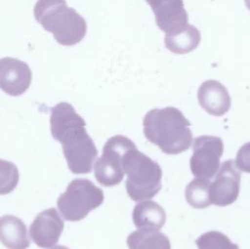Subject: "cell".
<instances>
[{"mask_svg":"<svg viewBox=\"0 0 250 249\" xmlns=\"http://www.w3.org/2000/svg\"><path fill=\"white\" fill-rule=\"evenodd\" d=\"M34 17L63 46L79 43L87 32L86 21L73 8L67 7L65 0H38Z\"/></svg>","mask_w":250,"mask_h":249,"instance_id":"cell-3","label":"cell"},{"mask_svg":"<svg viewBox=\"0 0 250 249\" xmlns=\"http://www.w3.org/2000/svg\"><path fill=\"white\" fill-rule=\"evenodd\" d=\"M152 9L157 26L165 33L188 23L183 0H146Z\"/></svg>","mask_w":250,"mask_h":249,"instance_id":"cell-11","label":"cell"},{"mask_svg":"<svg viewBox=\"0 0 250 249\" xmlns=\"http://www.w3.org/2000/svg\"><path fill=\"white\" fill-rule=\"evenodd\" d=\"M193 153L189 159L191 173L195 177L210 179L220 169V159L224 152L221 138L215 136H199L194 139Z\"/></svg>","mask_w":250,"mask_h":249,"instance_id":"cell-7","label":"cell"},{"mask_svg":"<svg viewBox=\"0 0 250 249\" xmlns=\"http://www.w3.org/2000/svg\"><path fill=\"white\" fill-rule=\"evenodd\" d=\"M104 202L103 190L88 179L72 180L60 195L57 205L66 221L77 222Z\"/></svg>","mask_w":250,"mask_h":249,"instance_id":"cell-5","label":"cell"},{"mask_svg":"<svg viewBox=\"0 0 250 249\" xmlns=\"http://www.w3.org/2000/svg\"><path fill=\"white\" fill-rule=\"evenodd\" d=\"M134 142L122 135L108 139L104 145L103 155L94 164L96 180L104 187L118 185L124 177L122 159L125 152L134 145Z\"/></svg>","mask_w":250,"mask_h":249,"instance_id":"cell-6","label":"cell"},{"mask_svg":"<svg viewBox=\"0 0 250 249\" xmlns=\"http://www.w3.org/2000/svg\"><path fill=\"white\" fill-rule=\"evenodd\" d=\"M31 78L27 63L10 57L0 60V87L6 94L13 97L22 95L29 88Z\"/></svg>","mask_w":250,"mask_h":249,"instance_id":"cell-9","label":"cell"},{"mask_svg":"<svg viewBox=\"0 0 250 249\" xmlns=\"http://www.w3.org/2000/svg\"><path fill=\"white\" fill-rule=\"evenodd\" d=\"M240 172L232 159L225 161L210 186V199L217 206L233 203L239 194Z\"/></svg>","mask_w":250,"mask_h":249,"instance_id":"cell-8","label":"cell"},{"mask_svg":"<svg viewBox=\"0 0 250 249\" xmlns=\"http://www.w3.org/2000/svg\"><path fill=\"white\" fill-rule=\"evenodd\" d=\"M244 2H245V5H246V8L248 10H250V0H244Z\"/></svg>","mask_w":250,"mask_h":249,"instance_id":"cell-21","label":"cell"},{"mask_svg":"<svg viewBox=\"0 0 250 249\" xmlns=\"http://www.w3.org/2000/svg\"><path fill=\"white\" fill-rule=\"evenodd\" d=\"M63 221L55 208L40 212L29 227L32 241L41 248L55 246L63 230Z\"/></svg>","mask_w":250,"mask_h":249,"instance_id":"cell-10","label":"cell"},{"mask_svg":"<svg viewBox=\"0 0 250 249\" xmlns=\"http://www.w3.org/2000/svg\"><path fill=\"white\" fill-rule=\"evenodd\" d=\"M51 249H69V248H67V247H65V246H62V245H56V246H54V247L51 248Z\"/></svg>","mask_w":250,"mask_h":249,"instance_id":"cell-20","label":"cell"},{"mask_svg":"<svg viewBox=\"0 0 250 249\" xmlns=\"http://www.w3.org/2000/svg\"><path fill=\"white\" fill-rule=\"evenodd\" d=\"M211 183L207 178L196 177L186 187L187 202L193 208L203 209L212 204L210 199Z\"/></svg>","mask_w":250,"mask_h":249,"instance_id":"cell-17","label":"cell"},{"mask_svg":"<svg viewBox=\"0 0 250 249\" xmlns=\"http://www.w3.org/2000/svg\"><path fill=\"white\" fill-rule=\"evenodd\" d=\"M0 238L8 249H27L30 244L26 226L13 215H4L1 218Z\"/></svg>","mask_w":250,"mask_h":249,"instance_id":"cell-13","label":"cell"},{"mask_svg":"<svg viewBox=\"0 0 250 249\" xmlns=\"http://www.w3.org/2000/svg\"><path fill=\"white\" fill-rule=\"evenodd\" d=\"M235 164L240 171L250 173V142L244 144L238 149Z\"/></svg>","mask_w":250,"mask_h":249,"instance_id":"cell-19","label":"cell"},{"mask_svg":"<svg viewBox=\"0 0 250 249\" xmlns=\"http://www.w3.org/2000/svg\"><path fill=\"white\" fill-rule=\"evenodd\" d=\"M144 135L166 154H178L189 148L192 142L190 123L173 106L153 108L143 120Z\"/></svg>","mask_w":250,"mask_h":249,"instance_id":"cell-2","label":"cell"},{"mask_svg":"<svg viewBox=\"0 0 250 249\" xmlns=\"http://www.w3.org/2000/svg\"><path fill=\"white\" fill-rule=\"evenodd\" d=\"M197 99L201 107L214 116L226 114L231 105L227 88L221 82L213 79L206 80L199 86Z\"/></svg>","mask_w":250,"mask_h":249,"instance_id":"cell-12","label":"cell"},{"mask_svg":"<svg viewBox=\"0 0 250 249\" xmlns=\"http://www.w3.org/2000/svg\"><path fill=\"white\" fill-rule=\"evenodd\" d=\"M201 35L199 30L191 25L185 24L165 34L164 43L166 48L175 54H187L199 45Z\"/></svg>","mask_w":250,"mask_h":249,"instance_id":"cell-14","label":"cell"},{"mask_svg":"<svg viewBox=\"0 0 250 249\" xmlns=\"http://www.w3.org/2000/svg\"><path fill=\"white\" fill-rule=\"evenodd\" d=\"M132 219L138 228L160 229L165 224L166 213L158 203L147 199L135 206Z\"/></svg>","mask_w":250,"mask_h":249,"instance_id":"cell-15","label":"cell"},{"mask_svg":"<svg viewBox=\"0 0 250 249\" xmlns=\"http://www.w3.org/2000/svg\"><path fill=\"white\" fill-rule=\"evenodd\" d=\"M129 249H171L168 236L158 229L139 228L127 237Z\"/></svg>","mask_w":250,"mask_h":249,"instance_id":"cell-16","label":"cell"},{"mask_svg":"<svg viewBox=\"0 0 250 249\" xmlns=\"http://www.w3.org/2000/svg\"><path fill=\"white\" fill-rule=\"evenodd\" d=\"M195 243L198 249H239L238 245L232 243L226 234L217 230H210L201 234Z\"/></svg>","mask_w":250,"mask_h":249,"instance_id":"cell-18","label":"cell"},{"mask_svg":"<svg viewBox=\"0 0 250 249\" xmlns=\"http://www.w3.org/2000/svg\"><path fill=\"white\" fill-rule=\"evenodd\" d=\"M50 129L53 138L62 146L68 169L73 174L92 171L98 149L86 131L85 120L65 102L51 108Z\"/></svg>","mask_w":250,"mask_h":249,"instance_id":"cell-1","label":"cell"},{"mask_svg":"<svg viewBox=\"0 0 250 249\" xmlns=\"http://www.w3.org/2000/svg\"><path fill=\"white\" fill-rule=\"evenodd\" d=\"M122 166L126 180V190L134 201L147 200L161 189L162 170L158 163L132 145L124 154Z\"/></svg>","mask_w":250,"mask_h":249,"instance_id":"cell-4","label":"cell"}]
</instances>
